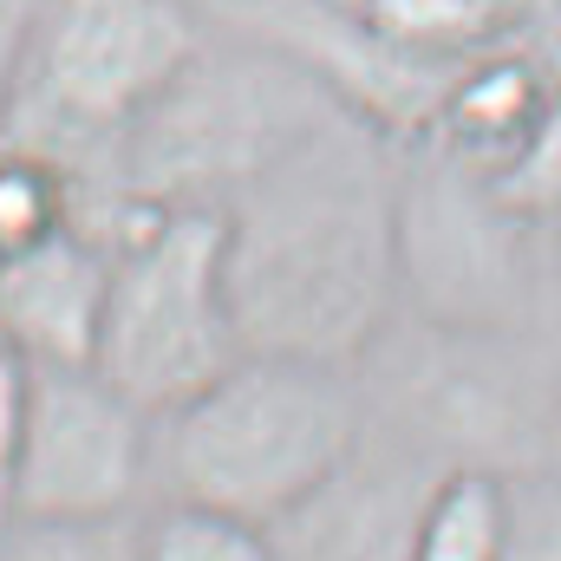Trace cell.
<instances>
[{
    "label": "cell",
    "instance_id": "cell-22",
    "mask_svg": "<svg viewBox=\"0 0 561 561\" xmlns=\"http://www.w3.org/2000/svg\"><path fill=\"white\" fill-rule=\"evenodd\" d=\"M549 7H556V13H561V0H549Z\"/></svg>",
    "mask_w": 561,
    "mask_h": 561
},
{
    "label": "cell",
    "instance_id": "cell-15",
    "mask_svg": "<svg viewBox=\"0 0 561 561\" xmlns=\"http://www.w3.org/2000/svg\"><path fill=\"white\" fill-rule=\"evenodd\" d=\"M72 222V183L53 157L0 144V255L46 242Z\"/></svg>",
    "mask_w": 561,
    "mask_h": 561
},
{
    "label": "cell",
    "instance_id": "cell-5",
    "mask_svg": "<svg viewBox=\"0 0 561 561\" xmlns=\"http://www.w3.org/2000/svg\"><path fill=\"white\" fill-rule=\"evenodd\" d=\"M222 209H150L112 242L92 366L150 419L196 399L242 359Z\"/></svg>",
    "mask_w": 561,
    "mask_h": 561
},
{
    "label": "cell",
    "instance_id": "cell-1",
    "mask_svg": "<svg viewBox=\"0 0 561 561\" xmlns=\"http://www.w3.org/2000/svg\"><path fill=\"white\" fill-rule=\"evenodd\" d=\"M399 144L327 112L222 203L242 353L359 373L399 313Z\"/></svg>",
    "mask_w": 561,
    "mask_h": 561
},
{
    "label": "cell",
    "instance_id": "cell-4",
    "mask_svg": "<svg viewBox=\"0 0 561 561\" xmlns=\"http://www.w3.org/2000/svg\"><path fill=\"white\" fill-rule=\"evenodd\" d=\"M327 112L340 105L268 46L255 39L236 53L196 46V59L144 105L118 144V196L138 216L222 209Z\"/></svg>",
    "mask_w": 561,
    "mask_h": 561
},
{
    "label": "cell",
    "instance_id": "cell-14",
    "mask_svg": "<svg viewBox=\"0 0 561 561\" xmlns=\"http://www.w3.org/2000/svg\"><path fill=\"white\" fill-rule=\"evenodd\" d=\"M138 561H280V549L262 523L157 496L138 516Z\"/></svg>",
    "mask_w": 561,
    "mask_h": 561
},
{
    "label": "cell",
    "instance_id": "cell-7",
    "mask_svg": "<svg viewBox=\"0 0 561 561\" xmlns=\"http://www.w3.org/2000/svg\"><path fill=\"white\" fill-rule=\"evenodd\" d=\"M157 496V419L99 366H33L13 523H118Z\"/></svg>",
    "mask_w": 561,
    "mask_h": 561
},
{
    "label": "cell",
    "instance_id": "cell-2",
    "mask_svg": "<svg viewBox=\"0 0 561 561\" xmlns=\"http://www.w3.org/2000/svg\"><path fill=\"white\" fill-rule=\"evenodd\" d=\"M196 46V0H33L26 13L0 144L53 157L72 183V229L105 249L138 222L118 196V144Z\"/></svg>",
    "mask_w": 561,
    "mask_h": 561
},
{
    "label": "cell",
    "instance_id": "cell-17",
    "mask_svg": "<svg viewBox=\"0 0 561 561\" xmlns=\"http://www.w3.org/2000/svg\"><path fill=\"white\" fill-rule=\"evenodd\" d=\"M0 561H138V516H118V523H7Z\"/></svg>",
    "mask_w": 561,
    "mask_h": 561
},
{
    "label": "cell",
    "instance_id": "cell-19",
    "mask_svg": "<svg viewBox=\"0 0 561 561\" xmlns=\"http://www.w3.org/2000/svg\"><path fill=\"white\" fill-rule=\"evenodd\" d=\"M26 359L0 340V529L13 523V470H20V424H26Z\"/></svg>",
    "mask_w": 561,
    "mask_h": 561
},
{
    "label": "cell",
    "instance_id": "cell-9",
    "mask_svg": "<svg viewBox=\"0 0 561 561\" xmlns=\"http://www.w3.org/2000/svg\"><path fill=\"white\" fill-rule=\"evenodd\" d=\"M112 249L85 229H53L33 249L0 255V340L26 366H92L105 327Z\"/></svg>",
    "mask_w": 561,
    "mask_h": 561
},
{
    "label": "cell",
    "instance_id": "cell-21",
    "mask_svg": "<svg viewBox=\"0 0 561 561\" xmlns=\"http://www.w3.org/2000/svg\"><path fill=\"white\" fill-rule=\"evenodd\" d=\"M549 470L561 477V386H556V399H549Z\"/></svg>",
    "mask_w": 561,
    "mask_h": 561
},
{
    "label": "cell",
    "instance_id": "cell-12",
    "mask_svg": "<svg viewBox=\"0 0 561 561\" xmlns=\"http://www.w3.org/2000/svg\"><path fill=\"white\" fill-rule=\"evenodd\" d=\"M503 536H510V470L444 463L419 503L405 561H503Z\"/></svg>",
    "mask_w": 561,
    "mask_h": 561
},
{
    "label": "cell",
    "instance_id": "cell-8",
    "mask_svg": "<svg viewBox=\"0 0 561 561\" xmlns=\"http://www.w3.org/2000/svg\"><path fill=\"white\" fill-rule=\"evenodd\" d=\"M222 13L242 26V39L280 53L300 79H313L346 118H359L386 144H412L437 125L457 66L399 53L366 26L353 0H222Z\"/></svg>",
    "mask_w": 561,
    "mask_h": 561
},
{
    "label": "cell",
    "instance_id": "cell-13",
    "mask_svg": "<svg viewBox=\"0 0 561 561\" xmlns=\"http://www.w3.org/2000/svg\"><path fill=\"white\" fill-rule=\"evenodd\" d=\"M379 39L431 66H463L483 46L510 39L516 0H353Z\"/></svg>",
    "mask_w": 561,
    "mask_h": 561
},
{
    "label": "cell",
    "instance_id": "cell-3",
    "mask_svg": "<svg viewBox=\"0 0 561 561\" xmlns=\"http://www.w3.org/2000/svg\"><path fill=\"white\" fill-rule=\"evenodd\" d=\"M366 437L346 366L242 353L222 379L157 419V496L275 529Z\"/></svg>",
    "mask_w": 561,
    "mask_h": 561
},
{
    "label": "cell",
    "instance_id": "cell-6",
    "mask_svg": "<svg viewBox=\"0 0 561 561\" xmlns=\"http://www.w3.org/2000/svg\"><path fill=\"white\" fill-rule=\"evenodd\" d=\"M399 294L424 327L457 340H496L529 313V222L496 196L490 170L437 138L399 144Z\"/></svg>",
    "mask_w": 561,
    "mask_h": 561
},
{
    "label": "cell",
    "instance_id": "cell-18",
    "mask_svg": "<svg viewBox=\"0 0 561 561\" xmlns=\"http://www.w3.org/2000/svg\"><path fill=\"white\" fill-rule=\"evenodd\" d=\"M503 561H561V477L556 470H510V536Z\"/></svg>",
    "mask_w": 561,
    "mask_h": 561
},
{
    "label": "cell",
    "instance_id": "cell-10",
    "mask_svg": "<svg viewBox=\"0 0 561 561\" xmlns=\"http://www.w3.org/2000/svg\"><path fill=\"white\" fill-rule=\"evenodd\" d=\"M431 477L437 470H419L412 450L405 463H379L373 444L359 437V450L268 536L280 561H405Z\"/></svg>",
    "mask_w": 561,
    "mask_h": 561
},
{
    "label": "cell",
    "instance_id": "cell-23",
    "mask_svg": "<svg viewBox=\"0 0 561 561\" xmlns=\"http://www.w3.org/2000/svg\"><path fill=\"white\" fill-rule=\"evenodd\" d=\"M216 7H222V0H216Z\"/></svg>",
    "mask_w": 561,
    "mask_h": 561
},
{
    "label": "cell",
    "instance_id": "cell-20",
    "mask_svg": "<svg viewBox=\"0 0 561 561\" xmlns=\"http://www.w3.org/2000/svg\"><path fill=\"white\" fill-rule=\"evenodd\" d=\"M26 13H33V0H0V138H7V99H13V66H20Z\"/></svg>",
    "mask_w": 561,
    "mask_h": 561
},
{
    "label": "cell",
    "instance_id": "cell-16",
    "mask_svg": "<svg viewBox=\"0 0 561 561\" xmlns=\"http://www.w3.org/2000/svg\"><path fill=\"white\" fill-rule=\"evenodd\" d=\"M490 183L529 229H556L561 236V66L549 79V99H542L529 138L516 144V157L503 170H490Z\"/></svg>",
    "mask_w": 561,
    "mask_h": 561
},
{
    "label": "cell",
    "instance_id": "cell-11",
    "mask_svg": "<svg viewBox=\"0 0 561 561\" xmlns=\"http://www.w3.org/2000/svg\"><path fill=\"white\" fill-rule=\"evenodd\" d=\"M556 66H549L536 46H523V39L483 46L477 59H463V66L450 72V92H444L437 125H431L424 138H437L444 150H457V157L477 163V170H503V163L516 157V144L529 138V125H536V112H542V99H549Z\"/></svg>",
    "mask_w": 561,
    "mask_h": 561
}]
</instances>
